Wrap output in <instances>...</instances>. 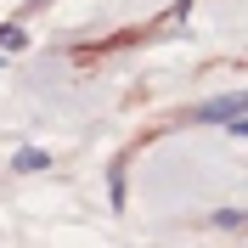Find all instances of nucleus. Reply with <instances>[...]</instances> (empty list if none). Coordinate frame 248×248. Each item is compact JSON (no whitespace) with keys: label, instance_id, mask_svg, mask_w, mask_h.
I'll list each match as a JSON object with an SVG mask.
<instances>
[{"label":"nucleus","instance_id":"f257e3e1","mask_svg":"<svg viewBox=\"0 0 248 248\" xmlns=\"http://www.w3.org/2000/svg\"><path fill=\"white\" fill-rule=\"evenodd\" d=\"M237 113H248V91H232V96H215V102H203L192 119L198 124H226V119H237Z\"/></svg>","mask_w":248,"mask_h":248},{"label":"nucleus","instance_id":"f03ea898","mask_svg":"<svg viewBox=\"0 0 248 248\" xmlns=\"http://www.w3.org/2000/svg\"><path fill=\"white\" fill-rule=\"evenodd\" d=\"M46 164H51V153H40V147H23V153L12 158V170H17V175H40Z\"/></svg>","mask_w":248,"mask_h":248},{"label":"nucleus","instance_id":"7ed1b4c3","mask_svg":"<svg viewBox=\"0 0 248 248\" xmlns=\"http://www.w3.org/2000/svg\"><path fill=\"white\" fill-rule=\"evenodd\" d=\"M108 192H113V209H124V164H113V175H108Z\"/></svg>","mask_w":248,"mask_h":248},{"label":"nucleus","instance_id":"20e7f679","mask_svg":"<svg viewBox=\"0 0 248 248\" xmlns=\"http://www.w3.org/2000/svg\"><path fill=\"white\" fill-rule=\"evenodd\" d=\"M23 46H29L23 29H0V51H23Z\"/></svg>","mask_w":248,"mask_h":248},{"label":"nucleus","instance_id":"39448f33","mask_svg":"<svg viewBox=\"0 0 248 248\" xmlns=\"http://www.w3.org/2000/svg\"><path fill=\"white\" fill-rule=\"evenodd\" d=\"M226 124H232L237 136H248V119H243V113H237V119H226Z\"/></svg>","mask_w":248,"mask_h":248}]
</instances>
